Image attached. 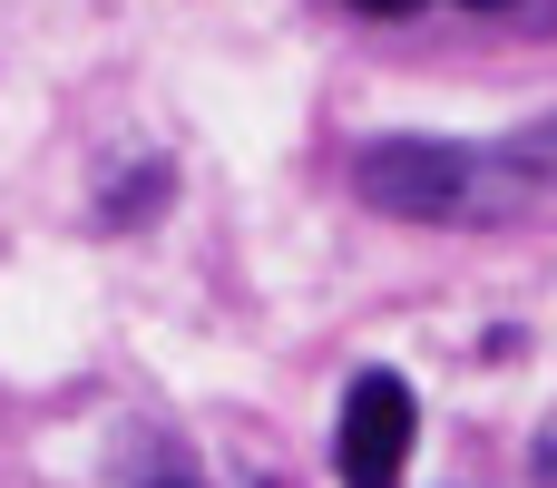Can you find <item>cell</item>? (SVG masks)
<instances>
[{
	"mask_svg": "<svg viewBox=\"0 0 557 488\" xmlns=\"http://www.w3.org/2000/svg\"><path fill=\"white\" fill-rule=\"evenodd\" d=\"M166 196H176V166H166V157H147V166H127V176L88 205V225H98V235H127V225H147Z\"/></svg>",
	"mask_w": 557,
	"mask_h": 488,
	"instance_id": "3",
	"label": "cell"
},
{
	"mask_svg": "<svg viewBox=\"0 0 557 488\" xmlns=\"http://www.w3.org/2000/svg\"><path fill=\"white\" fill-rule=\"evenodd\" d=\"M352 196L392 225H441V235H470V225H529L557 196V127L529 117L519 137H372L352 147Z\"/></svg>",
	"mask_w": 557,
	"mask_h": 488,
	"instance_id": "1",
	"label": "cell"
},
{
	"mask_svg": "<svg viewBox=\"0 0 557 488\" xmlns=\"http://www.w3.org/2000/svg\"><path fill=\"white\" fill-rule=\"evenodd\" d=\"M343 10H362V20H411L421 0H343Z\"/></svg>",
	"mask_w": 557,
	"mask_h": 488,
	"instance_id": "4",
	"label": "cell"
},
{
	"mask_svg": "<svg viewBox=\"0 0 557 488\" xmlns=\"http://www.w3.org/2000/svg\"><path fill=\"white\" fill-rule=\"evenodd\" d=\"M147 488H196V479H186V470H166V479H147Z\"/></svg>",
	"mask_w": 557,
	"mask_h": 488,
	"instance_id": "5",
	"label": "cell"
},
{
	"mask_svg": "<svg viewBox=\"0 0 557 488\" xmlns=\"http://www.w3.org/2000/svg\"><path fill=\"white\" fill-rule=\"evenodd\" d=\"M411 450H421V391L401 372H382V362L352 372L343 421H333V470H343V488H401Z\"/></svg>",
	"mask_w": 557,
	"mask_h": 488,
	"instance_id": "2",
	"label": "cell"
},
{
	"mask_svg": "<svg viewBox=\"0 0 557 488\" xmlns=\"http://www.w3.org/2000/svg\"><path fill=\"white\" fill-rule=\"evenodd\" d=\"M460 10H519V0H460Z\"/></svg>",
	"mask_w": 557,
	"mask_h": 488,
	"instance_id": "6",
	"label": "cell"
}]
</instances>
